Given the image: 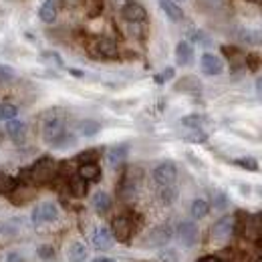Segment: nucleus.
Returning <instances> with one entry per match:
<instances>
[{
    "label": "nucleus",
    "instance_id": "obj_7",
    "mask_svg": "<svg viewBox=\"0 0 262 262\" xmlns=\"http://www.w3.org/2000/svg\"><path fill=\"white\" fill-rule=\"evenodd\" d=\"M200 69H202L204 75H208V77H216V75H220V73L224 71V63H222V59H220L218 55L204 53L202 59H200Z\"/></svg>",
    "mask_w": 262,
    "mask_h": 262
},
{
    "label": "nucleus",
    "instance_id": "obj_34",
    "mask_svg": "<svg viewBox=\"0 0 262 262\" xmlns=\"http://www.w3.org/2000/svg\"><path fill=\"white\" fill-rule=\"evenodd\" d=\"M214 206H216V208H220V210H222V208H226V206H228V198L224 196L222 192H218V194L214 196Z\"/></svg>",
    "mask_w": 262,
    "mask_h": 262
},
{
    "label": "nucleus",
    "instance_id": "obj_29",
    "mask_svg": "<svg viewBox=\"0 0 262 262\" xmlns=\"http://www.w3.org/2000/svg\"><path fill=\"white\" fill-rule=\"evenodd\" d=\"M36 254H38V258H40L42 262L55 260V248H53L51 244H40L38 250H36Z\"/></svg>",
    "mask_w": 262,
    "mask_h": 262
},
{
    "label": "nucleus",
    "instance_id": "obj_25",
    "mask_svg": "<svg viewBox=\"0 0 262 262\" xmlns=\"http://www.w3.org/2000/svg\"><path fill=\"white\" fill-rule=\"evenodd\" d=\"M16 186H18V182L12 176L0 173V194H12L16 190Z\"/></svg>",
    "mask_w": 262,
    "mask_h": 262
},
{
    "label": "nucleus",
    "instance_id": "obj_46",
    "mask_svg": "<svg viewBox=\"0 0 262 262\" xmlns=\"http://www.w3.org/2000/svg\"><path fill=\"white\" fill-rule=\"evenodd\" d=\"M6 2H14V0H6Z\"/></svg>",
    "mask_w": 262,
    "mask_h": 262
},
{
    "label": "nucleus",
    "instance_id": "obj_11",
    "mask_svg": "<svg viewBox=\"0 0 262 262\" xmlns=\"http://www.w3.org/2000/svg\"><path fill=\"white\" fill-rule=\"evenodd\" d=\"M95 51L103 59H115L117 57V42L111 36H99L95 42Z\"/></svg>",
    "mask_w": 262,
    "mask_h": 262
},
{
    "label": "nucleus",
    "instance_id": "obj_12",
    "mask_svg": "<svg viewBox=\"0 0 262 262\" xmlns=\"http://www.w3.org/2000/svg\"><path fill=\"white\" fill-rule=\"evenodd\" d=\"M121 14L127 23H143L147 18V10L139 2H127V6L121 10Z\"/></svg>",
    "mask_w": 262,
    "mask_h": 262
},
{
    "label": "nucleus",
    "instance_id": "obj_22",
    "mask_svg": "<svg viewBox=\"0 0 262 262\" xmlns=\"http://www.w3.org/2000/svg\"><path fill=\"white\" fill-rule=\"evenodd\" d=\"M69 190H71V194L75 198H83L87 194V182L77 173L75 178L69 180Z\"/></svg>",
    "mask_w": 262,
    "mask_h": 262
},
{
    "label": "nucleus",
    "instance_id": "obj_43",
    "mask_svg": "<svg viewBox=\"0 0 262 262\" xmlns=\"http://www.w3.org/2000/svg\"><path fill=\"white\" fill-rule=\"evenodd\" d=\"M93 262H113L111 258H105V256H99V258H95Z\"/></svg>",
    "mask_w": 262,
    "mask_h": 262
},
{
    "label": "nucleus",
    "instance_id": "obj_30",
    "mask_svg": "<svg viewBox=\"0 0 262 262\" xmlns=\"http://www.w3.org/2000/svg\"><path fill=\"white\" fill-rule=\"evenodd\" d=\"M234 164L248 169V171H258V162L254 158H240V160H234Z\"/></svg>",
    "mask_w": 262,
    "mask_h": 262
},
{
    "label": "nucleus",
    "instance_id": "obj_3",
    "mask_svg": "<svg viewBox=\"0 0 262 262\" xmlns=\"http://www.w3.org/2000/svg\"><path fill=\"white\" fill-rule=\"evenodd\" d=\"M178 180V165L169 160H165L162 164H158L154 167V182L158 184V188L164 186H176Z\"/></svg>",
    "mask_w": 262,
    "mask_h": 262
},
{
    "label": "nucleus",
    "instance_id": "obj_44",
    "mask_svg": "<svg viewBox=\"0 0 262 262\" xmlns=\"http://www.w3.org/2000/svg\"><path fill=\"white\" fill-rule=\"evenodd\" d=\"M252 2H256V4H262V0H252Z\"/></svg>",
    "mask_w": 262,
    "mask_h": 262
},
{
    "label": "nucleus",
    "instance_id": "obj_27",
    "mask_svg": "<svg viewBox=\"0 0 262 262\" xmlns=\"http://www.w3.org/2000/svg\"><path fill=\"white\" fill-rule=\"evenodd\" d=\"M176 198H178V190H176V186H164V188H160V200L164 202L165 206L173 204V202H176Z\"/></svg>",
    "mask_w": 262,
    "mask_h": 262
},
{
    "label": "nucleus",
    "instance_id": "obj_5",
    "mask_svg": "<svg viewBox=\"0 0 262 262\" xmlns=\"http://www.w3.org/2000/svg\"><path fill=\"white\" fill-rule=\"evenodd\" d=\"M59 218V208L53 202H42L33 210V222L40 224V222H55Z\"/></svg>",
    "mask_w": 262,
    "mask_h": 262
},
{
    "label": "nucleus",
    "instance_id": "obj_42",
    "mask_svg": "<svg viewBox=\"0 0 262 262\" xmlns=\"http://www.w3.org/2000/svg\"><path fill=\"white\" fill-rule=\"evenodd\" d=\"M198 262H222V260L216 258V256H204V258H200Z\"/></svg>",
    "mask_w": 262,
    "mask_h": 262
},
{
    "label": "nucleus",
    "instance_id": "obj_28",
    "mask_svg": "<svg viewBox=\"0 0 262 262\" xmlns=\"http://www.w3.org/2000/svg\"><path fill=\"white\" fill-rule=\"evenodd\" d=\"M204 121H206V117L194 113V115H186V117L182 119V125L188 127V129H200V127L204 125Z\"/></svg>",
    "mask_w": 262,
    "mask_h": 262
},
{
    "label": "nucleus",
    "instance_id": "obj_26",
    "mask_svg": "<svg viewBox=\"0 0 262 262\" xmlns=\"http://www.w3.org/2000/svg\"><path fill=\"white\" fill-rule=\"evenodd\" d=\"M16 113H18L16 105H12V103H0V121L6 123V121H10V119H14Z\"/></svg>",
    "mask_w": 262,
    "mask_h": 262
},
{
    "label": "nucleus",
    "instance_id": "obj_17",
    "mask_svg": "<svg viewBox=\"0 0 262 262\" xmlns=\"http://www.w3.org/2000/svg\"><path fill=\"white\" fill-rule=\"evenodd\" d=\"M79 176L85 182H97L101 178V167L95 162H83L81 167H79Z\"/></svg>",
    "mask_w": 262,
    "mask_h": 262
},
{
    "label": "nucleus",
    "instance_id": "obj_39",
    "mask_svg": "<svg viewBox=\"0 0 262 262\" xmlns=\"http://www.w3.org/2000/svg\"><path fill=\"white\" fill-rule=\"evenodd\" d=\"M188 139H190V141H196V143H200V141H204V139H206V133H202V131H196V133H194V135H190Z\"/></svg>",
    "mask_w": 262,
    "mask_h": 262
},
{
    "label": "nucleus",
    "instance_id": "obj_13",
    "mask_svg": "<svg viewBox=\"0 0 262 262\" xmlns=\"http://www.w3.org/2000/svg\"><path fill=\"white\" fill-rule=\"evenodd\" d=\"M59 16V2L57 0H45L38 8V18L47 25H53Z\"/></svg>",
    "mask_w": 262,
    "mask_h": 262
},
{
    "label": "nucleus",
    "instance_id": "obj_4",
    "mask_svg": "<svg viewBox=\"0 0 262 262\" xmlns=\"http://www.w3.org/2000/svg\"><path fill=\"white\" fill-rule=\"evenodd\" d=\"M173 236V228L169 224H160L156 228H151L147 232L145 240H143V246L145 248H162L165 246Z\"/></svg>",
    "mask_w": 262,
    "mask_h": 262
},
{
    "label": "nucleus",
    "instance_id": "obj_1",
    "mask_svg": "<svg viewBox=\"0 0 262 262\" xmlns=\"http://www.w3.org/2000/svg\"><path fill=\"white\" fill-rule=\"evenodd\" d=\"M57 171H59L57 162H55L53 158L45 156V158L36 160V162L31 165L29 176H31V180H33L34 184H49V182H53V180L57 178Z\"/></svg>",
    "mask_w": 262,
    "mask_h": 262
},
{
    "label": "nucleus",
    "instance_id": "obj_33",
    "mask_svg": "<svg viewBox=\"0 0 262 262\" xmlns=\"http://www.w3.org/2000/svg\"><path fill=\"white\" fill-rule=\"evenodd\" d=\"M87 12H89V16H97L101 12V0H89L87 2Z\"/></svg>",
    "mask_w": 262,
    "mask_h": 262
},
{
    "label": "nucleus",
    "instance_id": "obj_38",
    "mask_svg": "<svg viewBox=\"0 0 262 262\" xmlns=\"http://www.w3.org/2000/svg\"><path fill=\"white\" fill-rule=\"evenodd\" d=\"M6 262H23V256L18 252H8L6 254Z\"/></svg>",
    "mask_w": 262,
    "mask_h": 262
},
{
    "label": "nucleus",
    "instance_id": "obj_2",
    "mask_svg": "<svg viewBox=\"0 0 262 262\" xmlns=\"http://www.w3.org/2000/svg\"><path fill=\"white\" fill-rule=\"evenodd\" d=\"M65 133H67V125L63 117L53 115V117L45 119V123H42V139H45L49 145H55Z\"/></svg>",
    "mask_w": 262,
    "mask_h": 262
},
{
    "label": "nucleus",
    "instance_id": "obj_14",
    "mask_svg": "<svg viewBox=\"0 0 262 262\" xmlns=\"http://www.w3.org/2000/svg\"><path fill=\"white\" fill-rule=\"evenodd\" d=\"M176 61H178L180 67L192 65V61H194V47L188 40H180L178 42V47H176Z\"/></svg>",
    "mask_w": 262,
    "mask_h": 262
},
{
    "label": "nucleus",
    "instance_id": "obj_16",
    "mask_svg": "<svg viewBox=\"0 0 262 262\" xmlns=\"http://www.w3.org/2000/svg\"><path fill=\"white\" fill-rule=\"evenodd\" d=\"M160 6H162V10L165 12V16H167L171 23H180V20H184V10H182V6L176 4V0H160Z\"/></svg>",
    "mask_w": 262,
    "mask_h": 262
},
{
    "label": "nucleus",
    "instance_id": "obj_35",
    "mask_svg": "<svg viewBox=\"0 0 262 262\" xmlns=\"http://www.w3.org/2000/svg\"><path fill=\"white\" fill-rule=\"evenodd\" d=\"M171 77H173V69L169 67V69H165L164 71V75H158V77H156V81H158V83H165V81L171 79Z\"/></svg>",
    "mask_w": 262,
    "mask_h": 262
},
{
    "label": "nucleus",
    "instance_id": "obj_41",
    "mask_svg": "<svg viewBox=\"0 0 262 262\" xmlns=\"http://www.w3.org/2000/svg\"><path fill=\"white\" fill-rule=\"evenodd\" d=\"M69 73H71L73 77H79V79H81V77H85V73H83L81 69H69Z\"/></svg>",
    "mask_w": 262,
    "mask_h": 262
},
{
    "label": "nucleus",
    "instance_id": "obj_19",
    "mask_svg": "<svg viewBox=\"0 0 262 262\" xmlns=\"http://www.w3.org/2000/svg\"><path fill=\"white\" fill-rule=\"evenodd\" d=\"M67 258H69V262H85L87 260V248H85V244H81V242H73V244L69 246V250H67Z\"/></svg>",
    "mask_w": 262,
    "mask_h": 262
},
{
    "label": "nucleus",
    "instance_id": "obj_6",
    "mask_svg": "<svg viewBox=\"0 0 262 262\" xmlns=\"http://www.w3.org/2000/svg\"><path fill=\"white\" fill-rule=\"evenodd\" d=\"M176 234H178V238H180V242H182L184 246H194V244L198 242L200 230H198L196 222H192V220H184V222L178 224Z\"/></svg>",
    "mask_w": 262,
    "mask_h": 262
},
{
    "label": "nucleus",
    "instance_id": "obj_8",
    "mask_svg": "<svg viewBox=\"0 0 262 262\" xmlns=\"http://www.w3.org/2000/svg\"><path fill=\"white\" fill-rule=\"evenodd\" d=\"M131 232H133V226H131V220L125 218V216H119L113 220L111 224V234L117 242H127L131 238Z\"/></svg>",
    "mask_w": 262,
    "mask_h": 262
},
{
    "label": "nucleus",
    "instance_id": "obj_21",
    "mask_svg": "<svg viewBox=\"0 0 262 262\" xmlns=\"http://www.w3.org/2000/svg\"><path fill=\"white\" fill-rule=\"evenodd\" d=\"M238 36L242 42L252 45V47H260L262 45V31H252V29H242L238 31Z\"/></svg>",
    "mask_w": 262,
    "mask_h": 262
},
{
    "label": "nucleus",
    "instance_id": "obj_31",
    "mask_svg": "<svg viewBox=\"0 0 262 262\" xmlns=\"http://www.w3.org/2000/svg\"><path fill=\"white\" fill-rule=\"evenodd\" d=\"M42 61L53 67H63V59H61L57 53H53V51H45V53H42Z\"/></svg>",
    "mask_w": 262,
    "mask_h": 262
},
{
    "label": "nucleus",
    "instance_id": "obj_24",
    "mask_svg": "<svg viewBox=\"0 0 262 262\" xmlns=\"http://www.w3.org/2000/svg\"><path fill=\"white\" fill-rule=\"evenodd\" d=\"M190 212H192V218H206L208 216V212H210V204L206 202V200H202V198H198L192 202V208H190Z\"/></svg>",
    "mask_w": 262,
    "mask_h": 262
},
{
    "label": "nucleus",
    "instance_id": "obj_37",
    "mask_svg": "<svg viewBox=\"0 0 262 262\" xmlns=\"http://www.w3.org/2000/svg\"><path fill=\"white\" fill-rule=\"evenodd\" d=\"M127 2H129V0H109V4H111L115 10H123V8L127 6Z\"/></svg>",
    "mask_w": 262,
    "mask_h": 262
},
{
    "label": "nucleus",
    "instance_id": "obj_23",
    "mask_svg": "<svg viewBox=\"0 0 262 262\" xmlns=\"http://www.w3.org/2000/svg\"><path fill=\"white\" fill-rule=\"evenodd\" d=\"M99 131H101V123L95 121V119H85V121L79 123V133L83 137H93V135H97Z\"/></svg>",
    "mask_w": 262,
    "mask_h": 262
},
{
    "label": "nucleus",
    "instance_id": "obj_45",
    "mask_svg": "<svg viewBox=\"0 0 262 262\" xmlns=\"http://www.w3.org/2000/svg\"><path fill=\"white\" fill-rule=\"evenodd\" d=\"M256 262H262V256H260V258H258V260H256Z\"/></svg>",
    "mask_w": 262,
    "mask_h": 262
},
{
    "label": "nucleus",
    "instance_id": "obj_32",
    "mask_svg": "<svg viewBox=\"0 0 262 262\" xmlns=\"http://www.w3.org/2000/svg\"><path fill=\"white\" fill-rule=\"evenodd\" d=\"M14 77H16V73H14L12 67L0 65V83H10Z\"/></svg>",
    "mask_w": 262,
    "mask_h": 262
},
{
    "label": "nucleus",
    "instance_id": "obj_9",
    "mask_svg": "<svg viewBox=\"0 0 262 262\" xmlns=\"http://www.w3.org/2000/svg\"><path fill=\"white\" fill-rule=\"evenodd\" d=\"M115 238L111 234V230L105 228V226H97L91 234V244L97 248V250H109L113 246Z\"/></svg>",
    "mask_w": 262,
    "mask_h": 262
},
{
    "label": "nucleus",
    "instance_id": "obj_47",
    "mask_svg": "<svg viewBox=\"0 0 262 262\" xmlns=\"http://www.w3.org/2000/svg\"><path fill=\"white\" fill-rule=\"evenodd\" d=\"M176 2H184V0H176Z\"/></svg>",
    "mask_w": 262,
    "mask_h": 262
},
{
    "label": "nucleus",
    "instance_id": "obj_15",
    "mask_svg": "<svg viewBox=\"0 0 262 262\" xmlns=\"http://www.w3.org/2000/svg\"><path fill=\"white\" fill-rule=\"evenodd\" d=\"M127 151H129V147H127L125 143H121V145H113V147L107 151V162H109V165H111V167H119V165L125 162Z\"/></svg>",
    "mask_w": 262,
    "mask_h": 262
},
{
    "label": "nucleus",
    "instance_id": "obj_20",
    "mask_svg": "<svg viewBox=\"0 0 262 262\" xmlns=\"http://www.w3.org/2000/svg\"><path fill=\"white\" fill-rule=\"evenodd\" d=\"M25 131H27V125L20 121V119H10V121H6V133L14 139V141H20V137L25 135Z\"/></svg>",
    "mask_w": 262,
    "mask_h": 262
},
{
    "label": "nucleus",
    "instance_id": "obj_18",
    "mask_svg": "<svg viewBox=\"0 0 262 262\" xmlns=\"http://www.w3.org/2000/svg\"><path fill=\"white\" fill-rule=\"evenodd\" d=\"M91 204H93V208H95L99 216H105L111 210V196L107 192H97L91 200Z\"/></svg>",
    "mask_w": 262,
    "mask_h": 262
},
{
    "label": "nucleus",
    "instance_id": "obj_36",
    "mask_svg": "<svg viewBox=\"0 0 262 262\" xmlns=\"http://www.w3.org/2000/svg\"><path fill=\"white\" fill-rule=\"evenodd\" d=\"M192 40H194V42H200V45H208V42H210V38L204 33H200V31L194 33V38H192Z\"/></svg>",
    "mask_w": 262,
    "mask_h": 262
},
{
    "label": "nucleus",
    "instance_id": "obj_10",
    "mask_svg": "<svg viewBox=\"0 0 262 262\" xmlns=\"http://www.w3.org/2000/svg\"><path fill=\"white\" fill-rule=\"evenodd\" d=\"M234 218L232 216H224V218H220L214 226H212V238L214 240H226L232 236V232H234Z\"/></svg>",
    "mask_w": 262,
    "mask_h": 262
},
{
    "label": "nucleus",
    "instance_id": "obj_40",
    "mask_svg": "<svg viewBox=\"0 0 262 262\" xmlns=\"http://www.w3.org/2000/svg\"><path fill=\"white\" fill-rule=\"evenodd\" d=\"M248 65H250V69H256V67L260 65V61H258L254 55H250V57H248Z\"/></svg>",
    "mask_w": 262,
    "mask_h": 262
}]
</instances>
